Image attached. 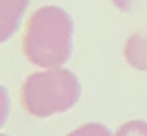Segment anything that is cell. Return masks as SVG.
<instances>
[{"mask_svg":"<svg viewBox=\"0 0 147 136\" xmlns=\"http://www.w3.org/2000/svg\"><path fill=\"white\" fill-rule=\"evenodd\" d=\"M0 136H8V134H2V132H0Z\"/></svg>","mask_w":147,"mask_h":136,"instance_id":"10","label":"cell"},{"mask_svg":"<svg viewBox=\"0 0 147 136\" xmlns=\"http://www.w3.org/2000/svg\"><path fill=\"white\" fill-rule=\"evenodd\" d=\"M75 23L62 6L46 4L27 19L21 47L29 64L37 68H62L73 54Z\"/></svg>","mask_w":147,"mask_h":136,"instance_id":"1","label":"cell"},{"mask_svg":"<svg viewBox=\"0 0 147 136\" xmlns=\"http://www.w3.org/2000/svg\"><path fill=\"white\" fill-rule=\"evenodd\" d=\"M21 107L33 118H52L73 109L81 99V83L68 68H42L21 85Z\"/></svg>","mask_w":147,"mask_h":136,"instance_id":"2","label":"cell"},{"mask_svg":"<svg viewBox=\"0 0 147 136\" xmlns=\"http://www.w3.org/2000/svg\"><path fill=\"white\" fill-rule=\"evenodd\" d=\"M66 136H114L110 132V128L100 122H87L83 126H79V128H75L71 130Z\"/></svg>","mask_w":147,"mask_h":136,"instance_id":"5","label":"cell"},{"mask_svg":"<svg viewBox=\"0 0 147 136\" xmlns=\"http://www.w3.org/2000/svg\"><path fill=\"white\" fill-rule=\"evenodd\" d=\"M19 29V23H13V21H4V19H0V43L8 41L11 37L17 33Z\"/></svg>","mask_w":147,"mask_h":136,"instance_id":"8","label":"cell"},{"mask_svg":"<svg viewBox=\"0 0 147 136\" xmlns=\"http://www.w3.org/2000/svg\"><path fill=\"white\" fill-rule=\"evenodd\" d=\"M110 2H112L116 8H118V11H122V13H131L137 4L147 2V0H110Z\"/></svg>","mask_w":147,"mask_h":136,"instance_id":"9","label":"cell"},{"mask_svg":"<svg viewBox=\"0 0 147 136\" xmlns=\"http://www.w3.org/2000/svg\"><path fill=\"white\" fill-rule=\"evenodd\" d=\"M124 60L135 70L147 72V31L133 33L129 39L124 41Z\"/></svg>","mask_w":147,"mask_h":136,"instance_id":"3","label":"cell"},{"mask_svg":"<svg viewBox=\"0 0 147 136\" xmlns=\"http://www.w3.org/2000/svg\"><path fill=\"white\" fill-rule=\"evenodd\" d=\"M8 113H11V97H8L6 87L0 85V130L4 128V124L8 120Z\"/></svg>","mask_w":147,"mask_h":136,"instance_id":"7","label":"cell"},{"mask_svg":"<svg viewBox=\"0 0 147 136\" xmlns=\"http://www.w3.org/2000/svg\"><path fill=\"white\" fill-rule=\"evenodd\" d=\"M114 136H147V122L145 120H131L124 122Z\"/></svg>","mask_w":147,"mask_h":136,"instance_id":"6","label":"cell"},{"mask_svg":"<svg viewBox=\"0 0 147 136\" xmlns=\"http://www.w3.org/2000/svg\"><path fill=\"white\" fill-rule=\"evenodd\" d=\"M31 0H0V19L13 23H21Z\"/></svg>","mask_w":147,"mask_h":136,"instance_id":"4","label":"cell"}]
</instances>
